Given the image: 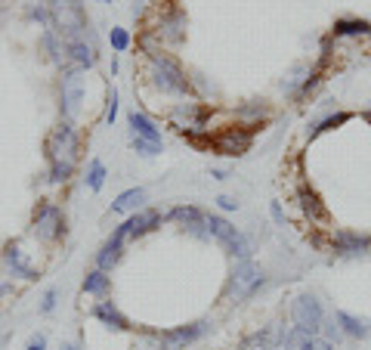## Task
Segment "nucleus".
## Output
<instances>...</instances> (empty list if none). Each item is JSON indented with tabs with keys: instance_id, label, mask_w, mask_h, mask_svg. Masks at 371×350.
I'll return each instance as SVG.
<instances>
[{
	"instance_id": "1",
	"label": "nucleus",
	"mask_w": 371,
	"mask_h": 350,
	"mask_svg": "<svg viewBox=\"0 0 371 350\" xmlns=\"http://www.w3.org/2000/svg\"><path fill=\"white\" fill-rule=\"evenodd\" d=\"M50 28L68 41H93L84 0H50Z\"/></svg>"
},
{
	"instance_id": "2",
	"label": "nucleus",
	"mask_w": 371,
	"mask_h": 350,
	"mask_svg": "<svg viewBox=\"0 0 371 350\" xmlns=\"http://www.w3.org/2000/svg\"><path fill=\"white\" fill-rule=\"evenodd\" d=\"M149 78L152 84L161 90V94H170V96H192V81L189 75L183 71V66L174 59L170 53H149Z\"/></svg>"
},
{
	"instance_id": "3",
	"label": "nucleus",
	"mask_w": 371,
	"mask_h": 350,
	"mask_svg": "<svg viewBox=\"0 0 371 350\" xmlns=\"http://www.w3.org/2000/svg\"><path fill=\"white\" fill-rule=\"evenodd\" d=\"M31 233L34 239L47 242V245L59 242L66 235V211L56 202H50V198H40L31 211Z\"/></svg>"
},
{
	"instance_id": "4",
	"label": "nucleus",
	"mask_w": 371,
	"mask_h": 350,
	"mask_svg": "<svg viewBox=\"0 0 371 350\" xmlns=\"http://www.w3.org/2000/svg\"><path fill=\"white\" fill-rule=\"evenodd\" d=\"M44 149H47V161L77 164V159H81V133L75 131L71 121H59V124L47 133Z\"/></svg>"
},
{
	"instance_id": "5",
	"label": "nucleus",
	"mask_w": 371,
	"mask_h": 350,
	"mask_svg": "<svg viewBox=\"0 0 371 350\" xmlns=\"http://www.w3.org/2000/svg\"><path fill=\"white\" fill-rule=\"evenodd\" d=\"M254 133H257V124H229L223 131L213 133V146L211 152L213 155H226V159H241V155L251 152L254 146Z\"/></svg>"
},
{
	"instance_id": "6",
	"label": "nucleus",
	"mask_w": 371,
	"mask_h": 350,
	"mask_svg": "<svg viewBox=\"0 0 371 350\" xmlns=\"http://www.w3.org/2000/svg\"><path fill=\"white\" fill-rule=\"evenodd\" d=\"M81 103H84V78H81V68L68 66V68H62V78H59V112H62V118H66V121L77 118V112H81Z\"/></svg>"
},
{
	"instance_id": "7",
	"label": "nucleus",
	"mask_w": 371,
	"mask_h": 350,
	"mask_svg": "<svg viewBox=\"0 0 371 350\" xmlns=\"http://www.w3.org/2000/svg\"><path fill=\"white\" fill-rule=\"evenodd\" d=\"M291 316H294V328L312 335V338H319V332H322V326H325L322 304H319L316 295H310V291H303V295L294 298V304H291Z\"/></svg>"
},
{
	"instance_id": "8",
	"label": "nucleus",
	"mask_w": 371,
	"mask_h": 350,
	"mask_svg": "<svg viewBox=\"0 0 371 350\" xmlns=\"http://www.w3.org/2000/svg\"><path fill=\"white\" fill-rule=\"evenodd\" d=\"M266 282L263 279V273L254 267V261H238L229 276V285H226V295L232 298V301H245V298H251L260 285Z\"/></svg>"
},
{
	"instance_id": "9",
	"label": "nucleus",
	"mask_w": 371,
	"mask_h": 350,
	"mask_svg": "<svg viewBox=\"0 0 371 350\" xmlns=\"http://www.w3.org/2000/svg\"><path fill=\"white\" fill-rule=\"evenodd\" d=\"M186 25H189V19H186V13L180 6H167V10L158 16V22H155L152 34L164 44H183L186 41Z\"/></svg>"
},
{
	"instance_id": "10",
	"label": "nucleus",
	"mask_w": 371,
	"mask_h": 350,
	"mask_svg": "<svg viewBox=\"0 0 371 350\" xmlns=\"http://www.w3.org/2000/svg\"><path fill=\"white\" fill-rule=\"evenodd\" d=\"M213 115V105H204V103H176L170 109V121H174L176 131H198L204 127Z\"/></svg>"
},
{
	"instance_id": "11",
	"label": "nucleus",
	"mask_w": 371,
	"mask_h": 350,
	"mask_svg": "<svg viewBox=\"0 0 371 350\" xmlns=\"http://www.w3.org/2000/svg\"><path fill=\"white\" fill-rule=\"evenodd\" d=\"M328 248L340 257L365 254L371 251V233H356V230H334L328 233Z\"/></svg>"
},
{
	"instance_id": "12",
	"label": "nucleus",
	"mask_w": 371,
	"mask_h": 350,
	"mask_svg": "<svg viewBox=\"0 0 371 350\" xmlns=\"http://www.w3.org/2000/svg\"><path fill=\"white\" fill-rule=\"evenodd\" d=\"M208 328H211V323H192V326L170 328V332H155V338H158V347H164V350H186L195 344L198 338H204Z\"/></svg>"
},
{
	"instance_id": "13",
	"label": "nucleus",
	"mask_w": 371,
	"mask_h": 350,
	"mask_svg": "<svg viewBox=\"0 0 371 350\" xmlns=\"http://www.w3.org/2000/svg\"><path fill=\"white\" fill-rule=\"evenodd\" d=\"M167 220L180 224V230L192 233L195 239H211V233H208V214H204L202 208H195V205H176V208L167 211Z\"/></svg>"
},
{
	"instance_id": "14",
	"label": "nucleus",
	"mask_w": 371,
	"mask_h": 350,
	"mask_svg": "<svg viewBox=\"0 0 371 350\" xmlns=\"http://www.w3.org/2000/svg\"><path fill=\"white\" fill-rule=\"evenodd\" d=\"M161 220H164V214L158 208H139L137 214H130L121 226H124L127 239H142V235H149L152 230H158Z\"/></svg>"
},
{
	"instance_id": "15",
	"label": "nucleus",
	"mask_w": 371,
	"mask_h": 350,
	"mask_svg": "<svg viewBox=\"0 0 371 350\" xmlns=\"http://www.w3.org/2000/svg\"><path fill=\"white\" fill-rule=\"evenodd\" d=\"M297 205H301L303 217L310 220V224H325L328 220V208H325L322 196H319L310 183H301V189H297Z\"/></svg>"
},
{
	"instance_id": "16",
	"label": "nucleus",
	"mask_w": 371,
	"mask_h": 350,
	"mask_svg": "<svg viewBox=\"0 0 371 350\" xmlns=\"http://www.w3.org/2000/svg\"><path fill=\"white\" fill-rule=\"evenodd\" d=\"M124 242H127V233H124V226H118V230L112 233V239H105V245L96 251V270L109 273L121 261V254H124Z\"/></svg>"
},
{
	"instance_id": "17",
	"label": "nucleus",
	"mask_w": 371,
	"mask_h": 350,
	"mask_svg": "<svg viewBox=\"0 0 371 350\" xmlns=\"http://www.w3.org/2000/svg\"><path fill=\"white\" fill-rule=\"evenodd\" d=\"M40 47H44L47 59L53 62V66H59V68H68L71 66V62H68V41L62 38L59 31L47 28V31L40 34Z\"/></svg>"
},
{
	"instance_id": "18",
	"label": "nucleus",
	"mask_w": 371,
	"mask_h": 350,
	"mask_svg": "<svg viewBox=\"0 0 371 350\" xmlns=\"http://www.w3.org/2000/svg\"><path fill=\"white\" fill-rule=\"evenodd\" d=\"M3 263H6V267H10V273H13V276H19V279L34 282V279H38V276H40L38 270H34L31 263L25 261V254L19 251V245H6V248H3Z\"/></svg>"
},
{
	"instance_id": "19",
	"label": "nucleus",
	"mask_w": 371,
	"mask_h": 350,
	"mask_svg": "<svg viewBox=\"0 0 371 350\" xmlns=\"http://www.w3.org/2000/svg\"><path fill=\"white\" fill-rule=\"evenodd\" d=\"M127 127H130V137H142V140H149V143H161L158 124H155V121L149 118V115L137 112V109L127 115Z\"/></svg>"
},
{
	"instance_id": "20",
	"label": "nucleus",
	"mask_w": 371,
	"mask_h": 350,
	"mask_svg": "<svg viewBox=\"0 0 371 350\" xmlns=\"http://www.w3.org/2000/svg\"><path fill=\"white\" fill-rule=\"evenodd\" d=\"M68 62L75 68H93L99 62V53H96V47L87 44V41H71L68 44Z\"/></svg>"
},
{
	"instance_id": "21",
	"label": "nucleus",
	"mask_w": 371,
	"mask_h": 350,
	"mask_svg": "<svg viewBox=\"0 0 371 350\" xmlns=\"http://www.w3.org/2000/svg\"><path fill=\"white\" fill-rule=\"evenodd\" d=\"M338 326H340V332L349 335V338H359V341H365L371 338V323L368 319H362V316H353V313H347V310H338Z\"/></svg>"
},
{
	"instance_id": "22",
	"label": "nucleus",
	"mask_w": 371,
	"mask_h": 350,
	"mask_svg": "<svg viewBox=\"0 0 371 350\" xmlns=\"http://www.w3.org/2000/svg\"><path fill=\"white\" fill-rule=\"evenodd\" d=\"M93 316H96L99 323H105L109 328H115V332H127V328H130L127 316H124V313H121L112 301H99L96 307H93Z\"/></svg>"
},
{
	"instance_id": "23",
	"label": "nucleus",
	"mask_w": 371,
	"mask_h": 350,
	"mask_svg": "<svg viewBox=\"0 0 371 350\" xmlns=\"http://www.w3.org/2000/svg\"><path fill=\"white\" fill-rule=\"evenodd\" d=\"M146 202V189L142 187H133V189H124L121 196L112 202V214H137Z\"/></svg>"
},
{
	"instance_id": "24",
	"label": "nucleus",
	"mask_w": 371,
	"mask_h": 350,
	"mask_svg": "<svg viewBox=\"0 0 371 350\" xmlns=\"http://www.w3.org/2000/svg\"><path fill=\"white\" fill-rule=\"evenodd\" d=\"M331 38H371V22L365 19H338Z\"/></svg>"
},
{
	"instance_id": "25",
	"label": "nucleus",
	"mask_w": 371,
	"mask_h": 350,
	"mask_svg": "<svg viewBox=\"0 0 371 350\" xmlns=\"http://www.w3.org/2000/svg\"><path fill=\"white\" fill-rule=\"evenodd\" d=\"M278 341H285V335L273 332V328H260V332L248 335V338L238 344V350H275Z\"/></svg>"
},
{
	"instance_id": "26",
	"label": "nucleus",
	"mask_w": 371,
	"mask_h": 350,
	"mask_svg": "<svg viewBox=\"0 0 371 350\" xmlns=\"http://www.w3.org/2000/svg\"><path fill=\"white\" fill-rule=\"evenodd\" d=\"M269 115H273V112H269V105L266 103H257V99H251V103H245V105H238V109H235V118H238L241 124H257V127H260Z\"/></svg>"
},
{
	"instance_id": "27",
	"label": "nucleus",
	"mask_w": 371,
	"mask_h": 350,
	"mask_svg": "<svg viewBox=\"0 0 371 350\" xmlns=\"http://www.w3.org/2000/svg\"><path fill=\"white\" fill-rule=\"evenodd\" d=\"M81 289L87 291V295L105 298V295H112V276H109V273H103V270H90V273L84 276Z\"/></svg>"
},
{
	"instance_id": "28",
	"label": "nucleus",
	"mask_w": 371,
	"mask_h": 350,
	"mask_svg": "<svg viewBox=\"0 0 371 350\" xmlns=\"http://www.w3.org/2000/svg\"><path fill=\"white\" fill-rule=\"evenodd\" d=\"M220 245H223L226 251L235 257V261H251V254H254V248H251V242H248V235L238 233V230H235L226 242H220Z\"/></svg>"
},
{
	"instance_id": "29",
	"label": "nucleus",
	"mask_w": 371,
	"mask_h": 350,
	"mask_svg": "<svg viewBox=\"0 0 371 350\" xmlns=\"http://www.w3.org/2000/svg\"><path fill=\"white\" fill-rule=\"evenodd\" d=\"M349 118H353V115H349V112H331V115H325L322 121H316V124H312L310 131H306V137H310V140H316L319 133H325V131H334V127L347 124Z\"/></svg>"
},
{
	"instance_id": "30",
	"label": "nucleus",
	"mask_w": 371,
	"mask_h": 350,
	"mask_svg": "<svg viewBox=\"0 0 371 350\" xmlns=\"http://www.w3.org/2000/svg\"><path fill=\"white\" fill-rule=\"evenodd\" d=\"M105 177H109V170H105V164L99 159H90L87 161V174H84V183H87L90 192H99L105 187Z\"/></svg>"
},
{
	"instance_id": "31",
	"label": "nucleus",
	"mask_w": 371,
	"mask_h": 350,
	"mask_svg": "<svg viewBox=\"0 0 371 350\" xmlns=\"http://www.w3.org/2000/svg\"><path fill=\"white\" fill-rule=\"evenodd\" d=\"M208 233H211V239L226 242V239H229V235L235 233V226L229 224V220L220 217V214H208Z\"/></svg>"
},
{
	"instance_id": "32",
	"label": "nucleus",
	"mask_w": 371,
	"mask_h": 350,
	"mask_svg": "<svg viewBox=\"0 0 371 350\" xmlns=\"http://www.w3.org/2000/svg\"><path fill=\"white\" fill-rule=\"evenodd\" d=\"M285 350H312V335L301 332V328H291V332H285Z\"/></svg>"
},
{
	"instance_id": "33",
	"label": "nucleus",
	"mask_w": 371,
	"mask_h": 350,
	"mask_svg": "<svg viewBox=\"0 0 371 350\" xmlns=\"http://www.w3.org/2000/svg\"><path fill=\"white\" fill-rule=\"evenodd\" d=\"M75 168L77 164H68V161H50V183H56V187L68 183L75 177Z\"/></svg>"
},
{
	"instance_id": "34",
	"label": "nucleus",
	"mask_w": 371,
	"mask_h": 350,
	"mask_svg": "<svg viewBox=\"0 0 371 350\" xmlns=\"http://www.w3.org/2000/svg\"><path fill=\"white\" fill-rule=\"evenodd\" d=\"M109 44L115 53H124V50H130V34L124 31V28H112L109 31Z\"/></svg>"
},
{
	"instance_id": "35",
	"label": "nucleus",
	"mask_w": 371,
	"mask_h": 350,
	"mask_svg": "<svg viewBox=\"0 0 371 350\" xmlns=\"http://www.w3.org/2000/svg\"><path fill=\"white\" fill-rule=\"evenodd\" d=\"M130 146L137 149L139 155H146V159H152V155L161 152V143H149V140H142V137H130Z\"/></svg>"
},
{
	"instance_id": "36",
	"label": "nucleus",
	"mask_w": 371,
	"mask_h": 350,
	"mask_svg": "<svg viewBox=\"0 0 371 350\" xmlns=\"http://www.w3.org/2000/svg\"><path fill=\"white\" fill-rule=\"evenodd\" d=\"M25 16L31 19V22H40V25L50 28V6H28Z\"/></svg>"
},
{
	"instance_id": "37",
	"label": "nucleus",
	"mask_w": 371,
	"mask_h": 350,
	"mask_svg": "<svg viewBox=\"0 0 371 350\" xmlns=\"http://www.w3.org/2000/svg\"><path fill=\"white\" fill-rule=\"evenodd\" d=\"M115 118H118V90L112 87V94H109V109H105V121H109V124H115Z\"/></svg>"
},
{
	"instance_id": "38",
	"label": "nucleus",
	"mask_w": 371,
	"mask_h": 350,
	"mask_svg": "<svg viewBox=\"0 0 371 350\" xmlns=\"http://www.w3.org/2000/svg\"><path fill=\"white\" fill-rule=\"evenodd\" d=\"M322 328H325V341H331V344H338L340 335H344V332H340V326H338V319H334L331 326H322Z\"/></svg>"
},
{
	"instance_id": "39",
	"label": "nucleus",
	"mask_w": 371,
	"mask_h": 350,
	"mask_svg": "<svg viewBox=\"0 0 371 350\" xmlns=\"http://www.w3.org/2000/svg\"><path fill=\"white\" fill-rule=\"evenodd\" d=\"M53 310H56V289H50L44 301H40V313H53Z\"/></svg>"
},
{
	"instance_id": "40",
	"label": "nucleus",
	"mask_w": 371,
	"mask_h": 350,
	"mask_svg": "<svg viewBox=\"0 0 371 350\" xmlns=\"http://www.w3.org/2000/svg\"><path fill=\"white\" fill-rule=\"evenodd\" d=\"M217 205H220L223 211H235V208H238V202H235L232 196H217Z\"/></svg>"
},
{
	"instance_id": "41",
	"label": "nucleus",
	"mask_w": 371,
	"mask_h": 350,
	"mask_svg": "<svg viewBox=\"0 0 371 350\" xmlns=\"http://www.w3.org/2000/svg\"><path fill=\"white\" fill-rule=\"evenodd\" d=\"M44 347H47V338H44V335H34V338L28 341L25 350H44Z\"/></svg>"
},
{
	"instance_id": "42",
	"label": "nucleus",
	"mask_w": 371,
	"mask_h": 350,
	"mask_svg": "<svg viewBox=\"0 0 371 350\" xmlns=\"http://www.w3.org/2000/svg\"><path fill=\"white\" fill-rule=\"evenodd\" d=\"M269 211H273V220H275V224H285V211H282V205H278V202H269Z\"/></svg>"
},
{
	"instance_id": "43",
	"label": "nucleus",
	"mask_w": 371,
	"mask_h": 350,
	"mask_svg": "<svg viewBox=\"0 0 371 350\" xmlns=\"http://www.w3.org/2000/svg\"><path fill=\"white\" fill-rule=\"evenodd\" d=\"M312 350H334V344L325 338H312Z\"/></svg>"
},
{
	"instance_id": "44",
	"label": "nucleus",
	"mask_w": 371,
	"mask_h": 350,
	"mask_svg": "<svg viewBox=\"0 0 371 350\" xmlns=\"http://www.w3.org/2000/svg\"><path fill=\"white\" fill-rule=\"evenodd\" d=\"M146 3H149V0H137V3H133V16H142V10H146Z\"/></svg>"
},
{
	"instance_id": "45",
	"label": "nucleus",
	"mask_w": 371,
	"mask_h": 350,
	"mask_svg": "<svg viewBox=\"0 0 371 350\" xmlns=\"http://www.w3.org/2000/svg\"><path fill=\"white\" fill-rule=\"evenodd\" d=\"M211 177H213V180H226L229 174H226V170H211Z\"/></svg>"
},
{
	"instance_id": "46",
	"label": "nucleus",
	"mask_w": 371,
	"mask_h": 350,
	"mask_svg": "<svg viewBox=\"0 0 371 350\" xmlns=\"http://www.w3.org/2000/svg\"><path fill=\"white\" fill-rule=\"evenodd\" d=\"M13 291V285H6V282H0V298H6Z\"/></svg>"
},
{
	"instance_id": "47",
	"label": "nucleus",
	"mask_w": 371,
	"mask_h": 350,
	"mask_svg": "<svg viewBox=\"0 0 371 350\" xmlns=\"http://www.w3.org/2000/svg\"><path fill=\"white\" fill-rule=\"evenodd\" d=\"M59 350H77V344H62Z\"/></svg>"
},
{
	"instance_id": "48",
	"label": "nucleus",
	"mask_w": 371,
	"mask_h": 350,
	"mask_svg": "<svg viewBox=\"0 0 371 350\" xmlns=\"http://www.w3.org/2000/svg\"><path fill=\"white\" fill-rule=\"evenodd\" d=\"M365 121H368V124H371V109H368V112H365Z\"/></svg>"
},
{
	"instance_id": "49",
	"label": "nucleus",
	"mask_w": 371,
	"mask_h": 350,
	"mask_svg": "<svg viewBox=\"0 0 371 350\" xmlns=\"http://www.w3.org/2000/svg\"><path fill=\"white\" fill-rule=\"evenodd\" d=\"M99 3H109V0H99Z\"/></svg>"
}]
</instances>
